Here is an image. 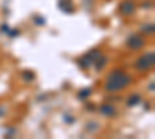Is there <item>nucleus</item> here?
<instances>
[{"instance_id":"obj_1","label":"nucleus","mask_w":155,"mask_h":139,"mask_svg":"<svg viewBox=\"0 0 155 139\" xmlns=\"http://www.w3.org/2000/svg\"><path fill=\"white\" fill-rule=\"evenodd\" d=\"M132 82V77L123 70H115L109 74V77L106 81V90L109 93H116L121 91Z\"/></svg>"},{"instance_id":"obj_2","label":"nucleus","mask_w":155,"mask_h":139,"mask_svg":"<svg viewBox=\"0 0 155 139\" xmlns=\"http://www.w3.org/2000/svg\"><path fill=\"white\" fill-rule=\"evenodd\" d=\"M155 64V53L153 51H149L146 54H143L137 62H135V68L138 71H147L149 68H152Z\"/></svg>"},{"instance_id":"obj_3","label":"nucleus","mask_w":155,"mask_h":139,"mask_svg":"<svg viewBox=\"0 0 155 139\" xmlns=\"http://www.w3.org/2000/svg\"><path fill=\"white\" fill-rule=\"evenodd\" d=\"M144 39L141 36H137V34H132V36H129V39L126 40V45L130 48V49H141L144 46Z\"/></svg>"},{"instance_id":"obj_4","label":"nucleus","mask_w":155,"mask_h":139,"mask_svg":"<svg viewBox=\"0 0 155 139\" xmlns=\"http://www.w3.org/2000/svg\"><path fill=\"white\" fill-rule=\"evenodd\" d=\"M120 11L124 16H132L134 11H135V3L132 2V0H126V2H123L120 5Z\"/></svg>"},{"instance_id":"obj_5","label":"nucleus","mask_w":155,"mask_h":139,"mask_svg":"<svg viewBox=\"0 0 155 139\" xmlns=\"http://www.w3.org/2000/svg\"><path fill=\"white\" fill-rule=\"evenodd\" d=\"M99 113L101 115H104V116H115V108L110 105V104H104V105H101L99 107Z\"/></svg>"},{"instance_id":"obj_6","label":"nucleus","mask_w":155,"mask_h":139,"mask_svg":"<svg viewBox=\"0 0 155 139\" xmlns=\"http://www.w3.org/2000/svg\"><path fill=\"white\" fill-rule=\"evenodd\" d=\"M78 64H79V67H81L82 70H85V68H90V67H92L93 60H92V59H90V57L85 54L84 57H81L79 60H78Z\"/></svg>"},{"instance_id":"obj_7","label":"nucleus","mask_w":155,"mask_h":139,"mask_svg":"<svg viewBox=\"0 0 155 139\" xmlns=\"http://www.w3.org/2000/svg\"><path fill=\"white\" fill-rule=\"evenodd\" d=\"M107 62H109V59L107 57H104V56H99L95 62H93V64H95V67H96V70H102V68H104L106 65H107Z\"/></svg>"},{"instance_id":"obj_8","label":"nucleus","mask_w":155,"mask_h":139,"mask_svg":"<svg viewBox=\"0 0 155 139\" xmlns=\"http://www.w3.org/2000/svg\"><path fill=\"white\" fill-rule=\"evenodd\" d=\"M59 8L65 12H71L73 11V6H71V2L70 0H59Z\"/></svg>"},{"instance_id":"obj_9","label":"nucleus","mask_w":155,"mask_h":139,"mask_svg":"<svg viewBox=\"0 0 155 139\" xmlns=\"http://www.w3.org/2000/svg\"><path fill=\"white\" fill-rule=\"evenodd\" d=\"M141 102V97L138 96V94H132L130 97L127 99V105L129 107H135V105H138Z\"/></svg>"},{"instance_id":"obj_10","label":"nucleus","mask_w":155,"mask_h":139,"mask_svg":"<svg viewBox=\"0 0 155 139\" xmlns=\"http://www.w3.org/2000/svg\"><path fill=\"white\" fill-rule=\"evenodd\" d=\"M90 94H92V90H90V88H82V90L78 93V97L79 99H87Z\"/></svg>"},{"instance_id":"obj_11","label":"nucleus","mask_w":155,"mask_h":139,"mask_svg":"<svg viewBox=\"0 0 155 139\" xmlns=\"http://www.w3.org/2000/svg\"><path fill=\"white\" fill-rule=\"evenodd\" d=\"M22 76H23V79H25V81H28V82L34 81V73H33V71H23Z\"/></svg>"},{"instance_id":"obj_12","label":"nucleus","mask_w":155,"mask_h":139,"mask_svg":"<svg viewBox=\"0 0 155 139\" xmlns=\"http://www.w3.org/2000/svg\"><path fill=\"white\" fill-rule=\"evenodd\" d=\"M34 23H37V25H44V23H45V19L37 16V17H34Z\"/></svg>"},{"instance_id":"obj_13","label":"nucleus","mask_w":155,"mask_h":139,"mask_svg":"<svg viewBox=\"0 0 155 139\" xmlns=\"http://www.w3.org/2000/svg\"><path fill=\"white\" fill-rule=\"evenodd\" d=\"M143 31H146V33H153V25H144Z\"/></svg>"},{"instance_id":"obj_14","label":"nucleus","mask_w":155,"mask_h":139,"mask_svg":"<svg viewBox=\"0 0 155 139\" xmlns=\"http://www.w3.org/2000/svg\"><path fill=\"white\" fill-rule=\"evenodd\" d=\"M8 34H9V36H11V37H16V36H19V34H20V33H19V31H17V30H14V31H8Z\"/></svg>"},{"instance_id":"obj_15","label":"nucleus","mask_w":155,"mask_h":139,"mask_svg":"<svg viewBox=\"0 0 155 139\" xmlns=\"http://www.w3.org/2000/svg\"><path fill=\"white\" fill-rule=\"evenodd\" d=\"M143 8H152V2L149 0V3H143Z\"/></svg>"},{"instance_id":"obj_16","label":"nucleus","mask_w":155,"mask_h":139,"mask_svg":"<svg viewBox=\"0 0 155 139\" xmlns=\"http://www.w3.org/2000/svg\"><path fill=\"white\" fill-rule=\"evenodd\" d=\"M2 31L3 33H8V25H2Z\"/></svg>"},{"instance_id":"obj_17","label":"nucleus","mask_w":155,"mask_h":139,"mask_svg":"<svg viewBox=\"0 0 155 139\" xmlns=\"http://www.w3.org/2000/svg\"><path fill=\"white\" fill-rule=\"evenodd\" d=\"M65 121H68V122H70V121H74V119H73V118H70V116H65Z\"/></svg>"},{"instance_id":"obj_18","label":"nucleus","mask_w":155,"mask_h":139,"mask_svg":"<svg viewBox=\"0 0 155 139\" xmlns=\"http://www.w3.org/2000/svg\"><path fill=\"white\" fill-rule=\"evenodd\" d=\"M3 115V110H0V116H2Z\"/></svg>"}]
</instances>
